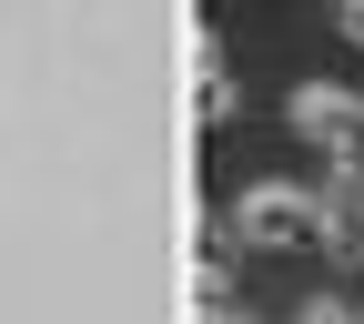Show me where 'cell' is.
Masks as SVG:
<instances>
[{"mask_svg":"<svg viewBox=\"0 0 364 324\" xmlns=\"http://www.w3.org/2000/svg\"><path fill=\"white\" fill-rule=\"evenodd\" d=\"M223 213H233V234L253 254H314L324 244V193H314V182H253V193H233Z\"/></svg>","mask_w":364,"mask_h":324,"instance_id":"6da1fadb","label":"cell"},{"mask_svg":"<svg viewBox=\"0 0 364 324\" xmlns=\"http://www.w3.org/2000/svg\"><path fill=\"white\" fill-rule=\"evenodd\" d=\"M294 132L324 162H364V91H344V81H304L294 91Z\"/></svg>","mask_w":364,"mask_h":324,"instance_id":"7a4b0ae2","label":"cell"},{"mask_svg":"<svg viewBox=\"0 0 364 324\" xmlns=\"http://www.w3.org/2000/svg\"><path fill=\"white\" fill-rule=\"evenodd\" d=\"M314 193H324V244H314V254L364 263V162H334L324 182H314Z\"/></svg>","mask_w":364,"mask_h":324,"instance_id":"3957f363","label":"cell"},{"mask_svg":"<svg viewBox=\"0 0 364 324\" xmlns=\"http://www.w3.org/2000/svg\"><path fill=\"white\" fill-rule=\"evenodd\" d=\"M233 51H223V41H203V122H233Z\"/></svg>","mask_w":364,"mask_h":324,"instance_id":"277c9868","label":"cell"},{"mask_svg":"<svg viewBox=\"0 0 364 324\" xmlns=\"http://www.w3.org/2000/svg\"><path fill=\"white\" fill-rule=\"evenodd\" d=\"M294 324H364V314H354V304H344V294H314V304H304V314H294Z\"/></svg>","mask_w":364,"mask_h":324,"instance_id":"5b68a950","label":"cell"},{"mask_svg":"<svg viewBox=\"0 0 364 324\" xmlns=\"http://www.w3.org/2000/svg\"><path fill=\"white\" fill-rule=\"evenodd\" d=\"M334 31L354 41V51H364V0H334Z\"/></svg>","mask_w":364,"mask_h":324,"instance_id":"8992f818","label":"cell"},{"mask_svg":"<svg viewBox=\"0 0 364 324\" xmlns=\"http://www.w3.org/2000/svg\"><path fill=\"white\" fill-rule=\"evenodd\" d=\"M203 324H253V314H243L233 294H203Z\"/></svg>","mask_w":364,"mask_h":324,"instance_id":"52a82bcc","label":"cell"}]
</instances>
